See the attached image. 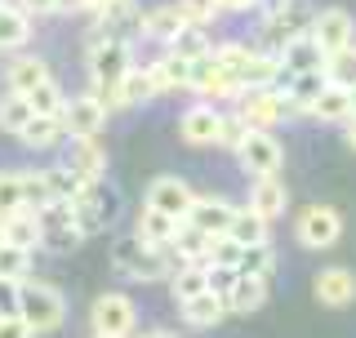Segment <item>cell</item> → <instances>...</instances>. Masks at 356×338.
Here are the masks:
<instances>
[{"mask_svg":"<svg viewBox=\"0 0 356 338\" xmlns=\"http://www.w3.org/2000/svg\"><path fill=\"white\" fill-rule=\"evenodd\" d=\"M49 205V187H44L40 169H22V209H44Z\"/></svg>","mask_w":356,"mask_h":338,"instance_id":"42","label":"cell"},{"mask_svg":"<svg viewBox=\"0 0 356 338\" xmlns=\"http://www.w3.org/2000/svg\"><path fill=\"white\" fill-rule=\"evenodd\" d=\"M63 103H67V94L58 89V81H44V85H36V89L27 94L31 116H49V120H58V116H63Z\"/></svg>","mask_w":356,"mask_h":338,"instance_id":"38","label":"cell"},{"mask_svg":"<svg viewBox=\"0 0 356 338\" xmlns=\"http://www.w3.org/2000/svg\"><path fill=\"white\" fill-rule=\"evenodd\" d=\"M307 36L316 40L321 58H330V54L356 45V22H352L348 9H321V14H312V22H307Z\"/></svg>","mask_w":356,"mask_h":338,"instance_id":"9","label":"cell"},{"mask_svg":"<svg viewBox=\"0 0 356 338\" xmlns=\"http://www.w3.org/2000/svg\"><path fill=\"white\" fill-rule=\"evenodd\" d=\"M236 258H241V245H236V241H227V236H214V241H209V254H205V267L236 272Z\"/></svg>","mask_w":356,"mask_h":338,"instance_id":"43","label":"cell"},{"mask_svg":"<svg viewBox=\"0 0 356 338\" xmlns=\"http://www.w3.org/2000/svg\"><path fill=\"white\" fill-rule=\"evenodd\" d=\"M183 27H187V18L178 14L174 5H156V9H147V14H138V31L147 40H161V45H170Z\"/></svg>","mask_w":356,"mask_h":338,"instance_id":"21","label":"cell"},{"mask_svg":"<svg viewBox=\"0 0 356 338\" xmlns=\"http://www.w3.org/2000/svg\"><path fill=\"white\" fill-rule=\"evenodd\" d=\"M134 72V49L125 36L98 45V49H89V81H94V89L89 94L98 98L107 111H116V85L125 81V76Z\"/></svg>","mask_w":356,"mask_h":338,"instance_id":"2","label":"cell"},{"mask_svg":"<svg viewBox=\"0 0 356 338\" xmlns=\"http://www.w3.org/2000/svg\"><path fill=\"white\" fill-rule=\"evenodd\" d=\"M27 120H31V107H27V98H18V94H5L0 98V129L5 134H18L27 129Z\"/></svg>","mask_w":356,"mask_h":338,"instance_id":"40","label":"cell"},{"mask_svg":"<svg viewBox=\"0 0 356 338\" xmlns=\"http://www.w3.org/2000/svg\"><path fill=\"white\" fill-rule=\"evenodd\" d=\"M147 76H152L156 94H178V89H192V63H187V58H174L170 49H165L161 58L147 67Z\"/></svg>","mask_w":356,"mask_h":338,"instance_id":"20","label":"cell"},{"mask_svg":"<svg viewBox=\"0 0 356 338\" xmlns=\"http://www.w3.org/2000/svg\"><path fill=\"white\" fill-rule=\"evenodd\" d=\"M18 209H22V174L18 169H0V223Z\"/></svg>","mask_w":356,"mask_h":338,"instance_id":"41","label":"cell"},{"mask_svg":"<svg viewBox=\"0 0 356 338\" xmlns=\"http://www.w3.org/2000/svg\"><path fill=\"white\" fill-rule=\"evenodd\" d=\"M192 89L200 94V103H209V107H214V103H227V98H232V103L241 98L236 81H232V76L222 72L214 58H196L192 63Z\"/></svg>","mask_w":356,"mask_h":338,"instance_id":"12","label":"cell"},{"mask_svg":"<svg viewBox=\"0 0 356 338\" xmlns=\"http://www.w3.org/2000/svg\"><path fill=\"white\" fill-rule=\"evenodd\" d=\"M81 241H85L81 227H49V232H40V245H44L49 254H72Z\"/></svg>","mask_w":356,"mask_h":338,"instance_id":"44","label":"cell"},{"mask_svg":"<svg viewBox=\"0 0 356 338\" xmlns=\"http://www.w3.org/2000/svg\"><path fill=\"white\" fill-rule=\"evenodd\" d=\"M294 236H298L303 250H330V245H339V236H343V214L334 205H307L294 218Z\"/></svg>","mask_w":356,"mask_h":338,"instance_id":"8","label":"cell"},{"mask_svg":"<svg viewBox=\"0 0 356 338\" xmlns=\"http://www.w3.org/2000/svg\"><path fill=\"white\" fill-rule=\"evenodd\" d=\"M14 316L27 325L31 334H54L67 321V303L54 285L44 280H22L14 289Z\"/></svg>","mask_w":356,"mask_h":338,"instance_id":"1","label":"cell"},{"mask_svg":"<svg viewBox=\"0 0 356 338\" xmlns=\"http://www.w3.org/2000/svg\"><path fill=\"white\" fill-rule=\"evenodd\" d=\"M67 169H72L76 178H85V183H94V178H103L107 169V152L98 138H67Z\"/></svg>","mask_w":356,"mask_h":338,"instance_id":"17","label":"cell"},{"mask_svg":"<svg viewBox=\"0 0 356 338\" xmlns=\"http://www.w3.org/2000/svg\"><path fill=\"white\" fill-rule=\"evenodd\" d=\"M31 40V18L14 0H0V54H14Z\"/></svg>","mask_w":356,"mask_h":338,"instance_id":"23","label":"cell"},{"mask_svg":"<svg viewBox=\"0 0 356 338\" xmlns=\"http://www.w3.org/2000/svg\"><path fill=\"white\" fill-rule=\"evenodd\" d=\"M227 303V312H241V316H250V312H259L267 303V280L263 276H236L232 280V289L222 294Z\"/></svg>","mask_w":356,"mask_h":338,"instance_id":"22","label":"cell"},{"mask_svg":"<svg viewBox=\"0 0 356 338\" xmlns=\"http://www.w3.org/2000/svg\"><path fill=\"white\" fill-rule=\"evenodd\" d=\"M245 134H250V125H245L236 111H222V125H218V147L236 152L241 143H245Z\"/></svg>","mask_w":356,"mask_h":338,"instance_id":"45","label":"cell"},{"mask_svg":"<svg viewBox=\"0 0 356 338\" xmlns=\"http://www.w3.org/2000/svg\"><path fill=\"white\" fill-rule=\"evenodd\" d=\"M111 267H116L120 276H129V280H165V276H174V258L170 250H152V245H143L138 236H116L111 241Z\"/></svg>","mask_w":356,"mask_h":338,"instance_id":"3","label":"cell"},{"mask_svg":"<svg viewBox=\"0 0 356 338\" xmlns=\"http://www.w3.org/2000/svg\"><path fill=\"white\" fill-rule=\"evenodd\" d=\"M178 312H183V321L192 325V330H214V325H218L222 316H227V303H222V298L214 294V289H205V294H200V298L183 303V307H178Z\"/></svg>","mask_w":356,"mask_h":338,"instance_id":"29","label":"cell"},{"mask_svg":"<svg viewBox=\"0 0 356 338\" xmlns=\"http://www.w3.org/2000/svg\"><path fill=\"white\" fill-rule=\"evenodd\" d=\"M143 338H178V334H170V330H152V334H143Z\"/></svg>","mask_w":356,"mask_h":338,"instance_id":"52","label":"cell"},{"mask_svg":"<svg viewBox=\"0 0 356 338\" xmlns=\"http://www.w3.org/2000/svg\"><path fill=\"white\" fill-rule=\"evenodd\" d=\"M227 241H236L241 250L245 245H263L267 241V223L254 209H236L232 214V227H227Z\"/></svg>","mask_w":356,"mask_h":338,"instance_id":"34","label":"cell"},{"mask_svg":"<svg viewBox=\"0 0 356 338\" xmlns=\"http://www.w3.org/2000/svg\"><path fill=\"white\" fill-rule=\"evenodd\" d=\"M321 72H325L330 85L356 89V45H348V49H339V54H330V58L321 63Z\"/></svg>","mask_w":356,"mask_h":338,"instance_id":"37","label":"cell"},{"mask_svg":"<svg viewBox=\"0 0 356 338\" xmlns=\"http://www.w3.org/2000/svg\"><path fill=\"white\" fill-rule=\"evenodd\" d=\"M192 200H196V191L187 187L178 174H161V178H152V183H147L143 209H156V214H165V218L183 223V218H187V209H192Z\"/></svg>","mask_w":356,"mask_h":338,"instance_id":"10","label":"cell"},{"mask_svg":"<svg viewBox=\"0 0 356 338\" xmlns=\"http://www.w3.org/2000/svg\"><path fill=\"white\" fill-rule=\"evenodd\" d=\"M352 116H356V89H352Z\"/></svg>","mask_w":356,"mask_h":338,"instance_id":"53","label":"cell"},{"mask_svg":"<svg viewBox=\"0 0 356 338\" xmlns=\"http://www.w3.org/2000/svg\"><path fill=\"white\" fill-rule=\"evenodd\" d=\"M174 232H178V223H174V218H165V214H156V209H138L134 236H138L143 245H152V250H165V245L174 241Z\"/></svg>","mask_w":356,"mask_h":338,"instance_id":"30","label":"cell"},{"mask_svg":"<svg viewBox=\"0 0 356 338\" xmlns=\"http://www.w3.org/2000/svg\"><path fill=\"white\" fill-rule=\"evenodd\" d=\"M263 0H218V9H232V14H245V9H259Z\"/></svg>","mask_w":356,"mask_h":338,"instance_id":"49","label":"cell"},{"mask_svg":"<svg viewBox=\"0 0 356 338\" xmlns=\"http://www.w3.org/2000/svg\"><path fill=\"white\" fill-rule=\"evenodd\" d=\"M58 5V14H81V9H89V0H54Z\"/></svg>","mask_w":356,"mask_h":338,"instance_id":"50","label":"cell"},{"mask_svg":"<svg viewBox=\"0 0 356 338\" xmlns=\"http://www.w3.org/2000/svg\"><path fill=\"white\" fill-rule=\"evenodd\" d=\"M170 54H174V58L196 63V58H209V54H214V40H209L205 27H192V22H187V27L170 40Z\"/></svg>","mask_w":356,"mask_h":338,"instance_id":"32","label":"cell"},{"mask_svg":"<svg viewBox=\"0 0 356 338\" xmlns=\"http://www.w3.org/2000/svg\"><path fill=\"white\" fill-rule=\"evenodd\" d=\"M94 338H98V334H94Z\"/></svg>","mask_w":356,"mask_h":338,"instance_id":"56","label":"cell"},{"mask_svg":"<svg viewBox=\"0 0 356 338\" xmlns=\"http://www.w3.org/2000/svg\"><path fill=\"white\" fill-rule=\"evenodd\" d=\"M0 338H36V334H31L27 325H22L14 312H9V316H0Z\"/></svg>","mask_w":356,"mask_h":338,"instance_id":"48","label":"cell"},{"mask_svg":"<svg viewBox=\"0 0 356 338\" xmlns=\"http://www.w3.org/2000/svg\"><path fill=\"white\" fill-rule=\"evenodd\" d=\"M129 338H138V334H129Z\"/></svg>","mask_w":356,"mask_h":338,"instance_id":"55","label":"cell"},{"mask_svg":"<svg viewBox=\"0 0 356 338\" xmlns=\"http://www.w3.org/2000/svg\"><path fill=\"white\" fill-rule=\"evenodd\" d=\"M174 9L192 22V27H205V22L218 14V0H174Z\"/></svg>","mask_w":356,"mask_h":338,"instance_id":"46","label":"cell"},{"mask_svg":"<svg viewBox=\"0 0 356 338\" xmlns=\"http://www.w3.org/2000/svg\"><path fill=\"white\" fill-rule=\"evenodd\" d=\"M147 98H156V85H152L147 67H134L125 81L116 85V107H138V103H147Z\"/></svg>","mask_w":356,"mask_h":338,"instance_id":"33","label":"cell"},{"mask_svg":"<svg viewBox=\"0 0 356 338\" xmlns=\"http://www.w3.org/2000/svg\"><path fill=\"white\" fill-rule=\"evenodd\" d=\"M40 178H44V187H49V200H67V205H72V200L81 196V187H85V178H76L67 165L40 169Z\"/></svg>","mask_w":356,"mask_h":338,"instance_id":"35","label":"cell"},{"mask_svg":"<svg viewBox=\"0 0 356 338\" xmlns=\"http://www.w3.org/2000/svg\"><path fill=\"white\" fill-rule=\"evenodd\" d=\"M236 116L250 129H272L276 120L294 116V107H289V98L281 94V85H272V89H245V94L236 98Z\"/></svg>","mask_w":356,"mask_h":338,"instance_id":"5","label":"cell"},{"mask_svg":"<svg viewBox=\"0 0 356 338\" xmlns=\"http://www.w3.org/2000/svg\"><path fill=\"white\" fill-rule=\"evenodd\" d=\"M209 289V272H205V263H183V267H174V276H170V294L174 303L183 307V303H192L200 298Z\"/></svg>","mask_w":356,"mask_h":338,"instance_id":"26","label":"cell"},{"mask_svg":"<svg viewBox=\"0 0 356 338\" xmlns=\"http://www.w3.org/2000/svg\"><path fill=\"white\" fill-rule=\"evenodd\" d=\"M343 143H348V147H352V152H356V116H352V120H348V129H343Z\"/></svg>","mask_w":356,"mask_h":338,"instance_id":"51","label":"cell"},{"mask_svg":"<svg viewBox=\"0 0 356 338\" xmlns=\"http://www.w3.org/2000/svg\"><path fill=\"white\" fill-rule=\"evenodd\" d=\"M44 81H54V72H49V63L36 58V54H22V58H9V72H5V85H9V94H18V98H27L36 85Z\"/></svg>","mask_w":356,"mask_h":338,"instance_id":"18","label":"cell"},{"mask_svg":"<svg viewBox=\"0 0 356 338\" xmlns=\"http://www.w3.org/2000/svg\"><path fill=\"white\" fill-rule=\"evenodd\" d=\"M276 267V250H272V241H263V245H245L241 258H236V276H263Z\"/></svg>","mask_w":356,"mask_h":338,"instance_id":"36","label":"cell"},{"mask_svg":"<svg viewBox=\"0 0 356 338\" xmlns=\"http://www.w3.org/2000/svg\"><path fill=\"white\" fill-rule=\"evenodd\" d=\"M232 214H236V205H232L227 196H196L183 223H187V227H196V232H205L209 241H214V236H227Z\"/></svg>","mask_w":356,"mask_h":338,"instance_id":"13","label":"cell"},{"mask_svg":"<svg viewBox=\"0 0 356 338\" xmlns=\"http://www.w3.org/2000/svg\"><path fill=\"white\" fill-rule=\"evenodd\" d=\"M14 5L22 9L27 18H44V14H58V5L54 0H14Z\"/></svg>","mask_w":356,"mask_h":338,"instance_id":"47","label":"cell"},{"mask_svg":"<svg viewBox=\"0 0 356 338\" xmlns=\"http://www.w3.org/2000/svg\"><path fill=\"white\" fill-rule=\"evenodd\" d=\"M330 81H325V72H321V67H316V72H298V76H285V89H281V94L289 98V107H294V111H307L312 103H316V98H321V89H325Z\"/></svg>","mask_w":356,"mask_h":338,"instance_id":"25","label":"cell"},{"mask_svg":"<svg viewBox=\"0 0 356 338\" xmlns=\"http://www.w3.org/2000/svg\"><path fill=\"white\" fill-rule=\"evenodd\" d=\"M218 125H222V111L209 107V103H192L178 116V134L192 147H218Z\"/></svg>","mask_w":356,"mask_h":338,"instance_id":"14","label":"cell"},{"mask_svg":"<svg viewBox=\"0 0 356 338\" xmlns=\"http://www.w3.org/2000/svg\"><path fill=\"white\" fill-rule=\"evenodd\" d=\"M236 161L250 178H267V174H281V161H285V147L272 129H250L245 143L236 147Z\"/></svg>","mask_w":356,"mask_h":338,"instance_id":"7","label":"cell"},{"mask_svg":"<svg viewBox=\"0 0 356 338\" xmlns=\"http://www.w3.org/2000/svg\"><path fill=\"white\" fill-rule=\"evenodd\" d=\"M312 294L321 307H352L356 303V272L352 267H325L312 280Z\"/></svg>","mask_w":356,"mask_h":338,"instance_id":"15","label":"cell"},{"mask_svg":"<svg viewBox=\"0 0 356 338\" xmlns=\"http://www.w3.org/2000/svg\"><path fill=\"white\" fill-rule=\"evenodd\" d=\"M0 236H5V245H14V250H27V254L40 250V223H36L31 209L9 214V218L0 223Z\"/></svg>","mask_w":356,"mask_h":338,"instance_id":"24","label":"cell"},{"mask_svg":"<svg viewBox=\"0 0 356 338\" xmlns=\"http://www.w3.org/2000/svg\"><path fill=\"white\" fill-rule=\"evenodd\" d=\"M89 325H94L98 338H129L134 325H138V312H134L129 294H98L94 307H89Z\"/></svg>","mask_w":356,"mask_h":338,"instance_id":"6","label":"cell"},{"mask_svg":"<svg viewBox=\"0 0 356 338\" xmlns=\"http://www.w3.org/2000/svg\"><path fill=\"white\" fill-rule=\"evenodd\" d=\"M170 250V258L178 267L183 263H205V254H209V236L205 232H196V227H187V223H178V232H174V241L165 245Z\"/></svg>","mask_w":356,"mask_h":338,"instance_id":"28","label":"cell"},{"mask_svg":"<svg viewBox=\"0 0 356 338\" xmlns=\"http://www.w3.org/2000/svg\"><path fill=\"white\" fill-rule=\"evenodd\" d=\"M0 245H5V236H0Z\"/></svg>","mask_w":356,"mask_h":338,"instance_id":"54","label":"cell"},{"mask_svg":"<svg viewBox=\"0 0 356 338\" xmlns=\"http://www.w3.org/2000/svg\"><path fill=\"white\" fill-rule=\"evenodd\" d=\"M316 120H334V125H348L352 120V89H343V85H325L321 89V98L307 107Z\"/></svg>","mask_w":356,"mask_h":338,"instance_id":"27","label":"cell"},{"mask_svg":"<svg viewBox=\"0 0 356 338\" xmlns=\"http://www.w3.org/2000/svg\"><path fill=\"white\" fill-rule=\"evenodd\" d=\"M58 125H63L67 138H98V129L107 125V107L98 103L94 94H76V98L63 103Z\"/></svg>","mask_w":356,"mask_h":338,"instance_id":"11","label":"cell"},{"mask_svg":"<svg viewBox=\"0 0 356 338\" xmlns=\"http://www.w3.org/2000/svg\"><path fill=\"white\" fill-rule=\"evenodd\" d=\"M0 280H5V285H22V280H31V254L14 250V245H0Z\"/></svg>","mask_w":356,"mask_h":338,"instance_id":"39","label":"cell"},{"mask_svg":"<svg viewBox=\"0 0 356 338\" xmlns=\"http://www.w3.org/2000/svg\"><path fill=\"white\" fill-rule=\"evenodd\" d=\"M72 214H76V227H81V236H94V232L111 227V218L120 214L116 187H111L107 178H94V183H85L81 196L72 200Z\"/></svg>","mask_w":356,"mask_h":338,"instance_id":"4","label":"cell"},{"mask_svg":"<svg viewBox=\"0 0 356 338\" xmlns=\"http://www.w3.org/2000/svg\"><path fill=\"white\" fill-rule=\"evenodd\" d=\"M285 205H289V187H285L281 174H267V178H254L250 183V205L245 209H254L263 223H272L276 214H285Z\"/></svg>","mask_w":356,"mask_h":338,"instance_id":"16","label":"cell"},{"mask_svg":"<svg viewBox=\"0 0 356 338\" xmlns=\"http://www.w3.org/2000/svg\"><path fill=\"white\" fill-rule=\"evenodd\" d=\"M67 138L58 120H49V116H31L27 120V129L18 134V143L22 147H31V152H49V147H58V143Z\"/></svg>","mask_w":356,"mask_h":338,"instance_id":"31","label":"cell"},{"mask_svg":"<svg viewBox=\"0 0 356 338\" xmlns=\"http://www.w3.org/2000/svg\"><path fill=\"white\" fill-rule=\"evenodd\" d=\"M276 63H281V72L285 76H298V72H316L321 63V49H316V40L307 36V31H294V36L285 40V49L276 54Z\"/></svg>","mask_w":356,"mask_h":338,"instance_id":"19","label":"cell"}]
</instances>
